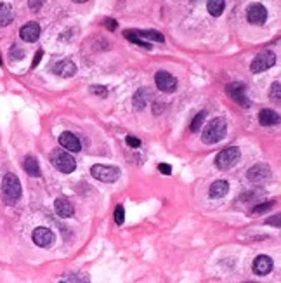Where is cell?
I'll return each mask as SVG.
<instances>
[{
  "label": "cell",
  "mask_w": 281,
  "mask_h": 283,
  "mask_svg": "<svg viewBox=\"0 0 281 283\" xmlns=\"http://www.w3.org/2000/svg\"><path fill=\"white\" fill-rule=\"evenodd\" d=\"M21 182L16 174H6L2 179V198L7 205H14L19 198H21Z\"/></svg>",
  "instance_id": "6da1fadb"
},
{
  "label": "cell",
  "mask_w": 281,
  "mask_h": 283,
  "mask_svg": "<svg viewBox=\"0 0 281 283\" xmlns=\"http://www.w3.org/2000/svg\"><path fill=\"white\" fill-rule=\"evenodd\" d=\"M227 132V125H226V120L224 118H216L206 125V129L203 131V143L206 144H216L219 141H222L226 137Z\"/></svg>",
  "instance_id": "7a4b0ae2"
},
{
  "label": "cell",
  "mask_w": 281,
  "mask_h": 283,
  "mask_svg": "<svg viewBox=\"0 0 281 283\" xmlns=\"http://www.w3.org/2000/svg\"><path fill=\"white\" fill-rule=\"evenodd\" d=\"M51 162H52V165L63 174H72L73 170L77 169L75 158L69 155L68 151H64L63 148L54 149V151L51 153Z\"/></svg>",
  "instance_id": "3957f363"
},
{
  "label": "cell",
  "mask_w": 281,
  "mask_h": 283,
  "mask_svg": "<svg viewBox=\"0 0 281 283\" xmlns=\"http://www.w3.org/2000/svg\"><path fill=\"white\" fill-rule=\"evenodd\" d=\"M239 156H241V153H239V148L236 146L222 149V151L216 156V167L221 170H227V169L234 167V165L238 164Z\"/></svg>",
  "instance_id": "277c9868"
},
{
  "label": "cell",
  "mask_w": 281,
  "mask_h": 283,
  "mask_svg": "<svg viewBox=\"0 0 281 283\" xmlns=\"http://www.w3.org/2000/svg\"><path fill=\"white\" fill-rule=\"evenodd\" d=\"M274 63H276L274 52L269 51V49H266V51L259 52L257 56L254 57V61H252V65H250V70L254 73H260V72L269 70L271 66H274Z\"/></svg>",
  "instance_id": "5b68a950"
},
{
  "label": "cell",
  "mask_w": 281,
  "mask_h": 283,
  "mask_svg": "<svg viewBox=\"0 0 281 283\" xmlns=\"http://www.w3.org/2000/svg\"><path fill=\"white\" fill-rule=\"evenodd\" d=\"M90 174H92V176L96 177L97 181L115 182V181H118V177H120V169L111 167V165L96 164V165H92V169H90Z\"/></svg>",
  "instance_id": "8992f818"
},
{
  "label": "cell",
  "mask_w": 281,
  "mask_h": 283,
  "mask_svg": "<svg viewBox=\"0 0 281 283\" xmlns=\"http://www.w3.org/2000/svg\"><path fill=\"white\" fill-rule=\"evenodd\" d=\"M226 90H227V94H229V98L234 99L239 106L250 108V99L245 96V90H247L245 84H241V82H234V84L227 85Z\"/></svg>",
  "instance_id": "52a82bcc"
},
{
  "label": "cell",
  "mask_w": 281,
  "mask_h": 283,
  "mask_svg": "<svg viewBox=\"0 0 281 283\" xmlns=\"http://www.w3.org/2000/svg\"><path fill=\"white\" fill-rule=\"evenodd\" d=\"M247 177H249V181L254 182V184H260V182L267 181V179L271 177V167L266 164H255L254 167L249 169Z\"/></svg>",
  "instance_id": "ba28073f"
},
{
  "label": "cell",
  "mask_w": 281,
  "mask_h": 283,
  "mask_svg": "<svg viewBox=\"0 0 281 283\" xmlns=\"http://www.w3.org/2000/svg\"><path fill=\"white\" fill-rule=\"evenodd\" d=\"M31 238H33V241H35L37 245H39V247H42V248L51 247V245L56 241L54 233H52L51 230H49V228H44V226L37 228V230L33 231Z\"/></svg>",
  "instance_id": "9c48e42d"
},
{
  "label": "cell",
  "mask_w": 281,
  "mask_h": 283,
  "mask_svg": "<svg viewBox=\"0 0 281 283\" xmlns=\"http://www.w3.org/2000/svg\"><path fill=\"white\" fill-rule=\"evenodd\" d=\"M155 82H156V87L160 90H163V92H173L177 89L175 77L168 72H158L155 75Z\"/></svg>",
  "instance_id": "30bf717a"
},
{
  "label": "cell",
  "mask_w": 281,
  "mask_h": 283,
  "mask_svg": "<svg viewBox=\"0 0 281 283\" xmlns=\"http://www.w3.org/2000/svg\"><path fill=\"white\" fill-rule=\"evenodd\" d=\"M249 21L252 24H264L267 19V11L262 4H252L249 7V14H247Z\"/></svg>",
  "instance_id": "8fae6325"
},
{
  "label": "cell",
  "mask_w": 281,
  "mask_h": 283,
  "mask_svg": "<svg viewBox=\"0 0 281 283\" xmlns=\"http://www.w3.org/2000/svg\"><path fill=\"white\" fill-rule=\"evenodd\" d=\"M75 72H77V66L72 59H61L52 66V73L57 75V77L68 78V77H73Z\"/></svg>",
  "instance_id": "7c38bea8"
},
{
  "label": "cell",
  "mask_w": 281,
  "mask_h": 283,
  "mask_svg": "<svg viewBox=\"0 0 281 283\" xmlns=\"http://www.w3.org/2000/svg\"><path fill=\"white\" fill-rule=\"evenodd\" d=\"M19 37H21L24 42H28V44L37 42V40H39V37H40L39 23L31 21V23H26L24 26H21V30H19Z\"/></svg>",
  "instance_id": "4fadbf2b"
},
{
  "label": "cell",
  "mask_w": 281,
  "mask_h": 283,
  "mask_svg": "<svg viewBox=\"0 0 281 283\" xmlns=\"http://www.w3.org/2000/svg\"><path fill=\"white\" fill-rule=\"evenodd\" d=\"M252 269H254L255 274H260V276H266L272 271V259L269 256H257L252 264Z\"/></svg>",
  "instance_id": "5bb4252c"
},
{
  "label": "cell",
  "mask_w": 281,
  "mask_h": 283,
  "mask_svg": "<svg viewBox=\"0 0 281 283\" xmlns=\"http://www.w3.org/2000/svg\"><path fill=\"white\" fill-rule=\"evenodd\" d=\"M59 144L63 146L64 151H80L82 149L80 139L73 132H63L59 136Z\"/></svg>",
  "instance_id": "9a60e30c"
},
{
  "label": "cell",
  "mask_w": 281,
  "mask_h": 283,
  "mask_svg": "<svg viewBox=\"0 0 281 283\" xmlns=\"http://www.w3.org/2000/svg\"><path fill=\"white\" fill-rule=\"evenodd\" d=\"M54 209H56V212H57V215H61V217H72V215L75 214V209H73V203L69 202V200L66 198V197L56 198Z\"/></svg>",
  "instance_id": "2e32d148"
},
{
  "label": "cell",
  "mask_w": 281,
  "mask_h": 283,
  "mask_svg": "<svg viewBox=\"0 0 281 283\" xmlns=\"http://www.w3.org/2000/svg\"><path fill=\"white\" fill-rule=\"evenodd\" d=\"M153 99V94L150 89H146V87H143V89H139L137 92L134 94V99H132V103H134V106L137 108V110H144L146 105Z\"/></svg>",
  "instance_id": "e0dca14e"
},
{
  "label": "cell",
  "mask_w": 281,
  "mask_h": 283,
  "mask_svg": "<svg viewBox=\"0 0 281 283\" xmlns=\"http://www.w3.org/2000/svg\"><path fill=\"white\" fill-rule=\"evenodd\" d=\"M259 122H260V125H264V127H271L279 122V116L272 110H262L259 113Z\"/></svg>",
  "instance_id": "ac0fdd59"
},
{
  "label": "cell",
  "mask_w": 281,
  "mask_h": 283,
  "mask_svg": "<svg viewBox=\"0 0 281 283\" xmlns=\"http://www.w3.org/2000/svg\"><path fill=\"white\" fill-rule=\"evenodd\" d=\"M23 167H24V170H26V174H30V176H33V177L40 176V165H39V160H37L35 156L28 155L26 158H24Z\"/></svg>",
  "instance_id": "d6986e66"
},
{
  "label": "cell",
  "mask_w": 281,
  "mask_h": 283,
  "mask_svg": "<svg viewBox=\"0 0 281 283\" xmlns=\"http://www.w3.org/2000/svg\"><path fill=\"white\" fill-rule=\"evenodd\" d=\"M227 191H229V184H227V181H216L212 186H210V197L212 198H222L227 195Z\"/></svg>",
  "instance_id": "ffe728a7"
},
{
  "label": "cell",
  "mask_w": 281,
  "mask_h": 283,
  "mask_svg": "<svg viewBox=\"0 0 281 283\" xmlns=\"http://www.w3.org/2000/svg\"><path fill=\"white\" fill-rule=\"evenodd\" d=\"M12 19H14L12 7L9 6V4L0 2V26H7V24H11Z\"/></svg>",
  "instance_id": "44dd1931"
},
{
  "label": "cell",
  "mask_w": 281,
  "mask_h": 283,
  "mask_svg": "<svg viewBox=\"0 0 281 283\" xmlns=\"http://www.w3.org/2000/svg\"><path fill=\"white\" fill-rule=\"evenodd\" d=\"M134 33L139 37V39H146V42L148 40H155V42H163L165 40L162 33L156 32V30H135Z\"/></svg>",
  "instance_id": "7402d4cb"
},
{
  "label": "cell",
  "mask_w": 281,
  "mask_h": 283,
  "mask_svg": "<svg viewBox=\"0 0 281 283\" xmlns=\"http://www.w3.org/2000/svg\"><path fill=\"white\" fill-rule=\"evenodd\" d=\"M224 7H226L224 0H210V2L206 4V9H208V12L214 16V18L221 16L222 12H224Z\"/></svg>",
  "instance_id": "603a6c76"
},
{
  "label": "cell",
  "mask_w": 281,
  "mask_h": 283,
  "mask_svg": "<svg viewBox=\"0 0 281 283\" xmlns=\"http://www.w3.org/2000/svg\"><path fill=\"white\" fill-rule=\"evenodd\" d=\"M123 35H125V39H127V40H130V42H134V44L140 45V47L148 49V51H150V49H151V44H150V42H146V40L139 39V37L135 35V33L132 32V30H127V32H123Z\"/></svg>",
  "instance_id": "cb8c5ba5"
},
{
  "label": "cell",
  "mask_w": 281,
  "mask_h": 283,
  "mask_svg": "<svg viewBox=\"0 0 281 283\" xmlns=\"http://www.w3.org/2000/svg\"><path fill=\"white\" fill-rule=\"evenodd\" d=\"M269 98L276 103V105H279V101H281V85H279V82H274V84L271 85Z\"/></svg>",
  "instance_id": "d4e9b609"
},
{
  "label": "cell",
  "mask_w": 281,
  "mask_h": 283,
  "mask_svg": "<svg viewBox=\"0 0 281 283\" xmlns=\"http://www.w3.org/2000/svg\"><path fill=\"white\" fill-rule=\"evenodd\" d=\"M64 283H89V278L84 273H75V274H69Z\"/></svg>",
  "instance_id": "484cf974"
},
{
  "label": "cell",
  "mask_w": 281,
  "mask_h": 283,
  "mask_svg": "<svg viewBox=\"0 0 281 283\" xmlns=\"http://www.w3.org/2000/svg\"><path fill=\"white\" fill-rule=\"evenodd\" d=\"M9 56H11V59L19 61V59H23V57H24V51H23L21 47H19L18 44H14L11 47V51H9Z\"/></svg>",
  "instance_id": "4316f807"
},
{
  "label": "cell",
  "mask_w": 281,
  "mask_h": 283,
  "mask_svg": "<svg viewBox=\"0 0 281 283\" xmlns=\"http://www.w3.org/2000/svg\"><path fill=\"white\" fill-rule=\"evenodd\" d=\"M205 116H206L205 111H200V113H198V115L195 116V120H193V123H191V131H193V132H198V131H200V127H201V123H203Z\"/></svg>",
  "instance_id": "83f0119b"
},
{
  "label": "cell",
  "mask_w": 281,
  "mask_h": 283,
  "mask_svg": "<svg viewBox=\"0 0 281 283\" xmlns=\"http://www.w3.org/2000/svg\"><path fill=\"white\" fill-rule=\"evenodd\" d=\"M115 223H117L118 226H122V224L125 223V209H123L122 205H118L117 209H115Z\"/></svg>",
  "instance_id": "f1b7e54d"
},
{
  "label": "cell",
  "mask_w": 281,
  "mask_h": 283,
  "mask_svg": "<svg viewBox=\"0 0 281 283\" xmlns=\"http://www.w3.org/2000/svg\"><path fill=\"white\" fill-rule=\"evenodd\" d=\"M272 205H274V202H266V203H260V205L254 207V210H252V214H262V212L272 209Z\"/></svg>",
  "instance_id": "f546056e"
},
{
  "label": "cell",
  "mask_w": 281,
  "mask_h": 283,
  "mask_svg": "<svg viewBox=\"0 0 281 283\" xmlns=\"http://www.w3.org/2000/svg\"><path fill=\"white\" fill-rule=\"evenodd\" d=\"M90 90H92V94H96V96H106L108 94V89H106L104 85H92L90 87Z\"/></svg>",
  "instance_id": "4dcf8cb0"
},
{
  "label": "cell",
  "mask_w": 281,
  "mask_h": 283,
  "mask_svg": "<svg viewBox=\"0 0 281 283\" xmlns=\"http://www.w3.org/2000/svg\"><path fill=\"white\" fill-rule=\"evenodd\" d=\"M127 144H129L130 148H139L140 146V141L137 139V137H134V136H127Z\"/></svg>",
  "instance_id": "1f68e13d"
},
{
  "label": "cell",
  "mask_w": 281,
  "mask_h": 283,
  "mask_svg": "<svg viewBox=\"0 0 281 283\" xmlns=\"http://www.w3.org/2000/svg\"><path fill=\"white\" fill-rule=\"evenodd\" d=\"M158 170L162 174H165V176H170V174H172V167H170V165H167V164H160Z\"/></svg>",
  "instance_id": "d6a6232c"
},
{
  "label": "cell",
  "mask_w": 281,
  "mask_h": 283,
  "mask_svg": "<svg viewBox=\"0 0 281 283\" xmlns=\"http://www.w3.org/2000/svg\"><path fill=\"white\" fill-rule=\"evenodd\" d=\"M104 26L113 32V30H117V21H115L113 18H108V19H104Z\"/></svg>",
  "instance_id": "836d02e7"
},
{
  "label": "cell",
  "mask_w": 281,
  "mask_h": 283,
  "mask_svg": "<svg viewBox=\"0 0 281 283\" xmlns=\"http://www.w3.org/2000/svg\"><path fill=\"white\" fill-rule=\"evenodd\" d=\"M42 56H44V52H42V51H39V52L35 54V57H33V65H31V68H37V66H39L40 59H42Z\"/></svg>",
  "instance_id": "e575fe53"
},
{
  "label": "cell",
  "mask_w": 281,
  "mask_h": 283,
  "mask_svg": "<svg viewBox=\"0 0 281 283\" xmlns=\"http://www.w3.org/2000/svg\"><path fill=\"white\" fill-rule=\"evenodd\" d=\"M267 224H271V226L279 228V214H278V215H274V217H269V219H267Z\"/></svg>",
  "instance_id": "d590c367"
},
{
  "label": "cell",
  "mask_w": 281,
  "mask_h": 283,
  "mask_svg": "<svg viewBox=\"0 0 281 283\" xmlns=\"http://www.w3.org/2000/svg\"><path fill=\"white\" fill-rule=\"evenodd\" d=\"M153 106H155V110H153L155 115H160V111H163V103H155Z\"/></svg>",
  "instance_id": "8d00e7d4"
},
{
  "label": "cell",
  "mask_w": 281,
  "mask_h": 283,
  "mask_svg": "<svg viewBox=\"0 0 281 283\" xmlns=\"http://www.w3.org/2000/svg\"><path fill=\"white\" fill-rule=\"evenodd\" d=\"M42 7V2H30V9L31 11H39Z\"/></svg>",
  "instance_id": "74e56055"
},
{
  "label": "cell",
  "mask_w": 281,
  "mask_h": 283,
  "mask_svg": "<svg viewBox=\"0 0 281 283\" xmlns=\"http://www.w3.org/2000/svg\"><path fill=\"white\" fill-rule=\"evenodd\" d=\"M2 65H4V63H2V57H0V66H2Z\"/></svg>",
  "instance_id": "f35d334b"
},
{
  "label": "cell",
  "mask_w": 281,
  "mask_h": 283,
  "mask_svg": "<svg viewBox=\"0 0 281 283\" xmlns=\"http://www.w3.org/2000/svg\"><path fill=\"white\" fill-rule=\"evenodd\" d=\"M245 283H257V281H245Z\"/></svg>",
  "instance_id": "ab89813d"
},
{
  "label": "cell",
  "mask_w": 281,
  "mask_h": 283,
  "mask_svg": "<svg viewBox=\"0 0 281 283\" xmlns=\"http://www.w3.org/2000/svg\"><path fill=\"white\" fill-rule=\"evenodd\" d=\"M59 283H64V281H59Z\"/></svg>",
  "instance_id": "60d3db41"
}]
</instances>
